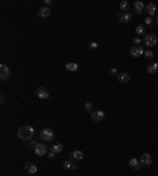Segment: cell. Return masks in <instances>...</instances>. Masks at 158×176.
I'll return each instance as SVG.
<instances>
[{"instance_id":"cell-1","label":"cell","mask_w":158,"mask_h":176,"mask_svg":"<svg viewBox=\"0 0 158 176\" xmlns=\"http://www.w3.org/2000/svg\"><path fill=\"white\" fill-rule=\"evenodd\" d=\"M33 134H35V129H33L32 126H21L18 129V138L24 140V142H30Z\"/></svg>"},{"instance_id":"cell-2","label":"cell","mask_w":158,"mask_h":176,"mask_svg":"<svg viewBox=\"0 0 158 176\" xmlns=\"http://www.w3.org/2000/svg\"><path fill=\"white\" fill-rule=\"evenodd\" d=\"M40 138H41V142H43V143H49V142H52V140L56 138V134H54L52 129L46 128V129H41Z\"/></svg>"},{"instance_id":"cell-3","label":"cell","mask_w":158,"mask_h":176,"mask_svg":"<svg viewBox=\"0 0 158 176\" xmlns=\"http://www.w3.org/2000/svg\"><path fill=\"white\" fill-rule=\"evenodd\" d=\"M142 41H144V44H146L147 47H153L158 43V36H156L155 33H147L146 36L142 38Z\"/></svg>"},{"instance_id":"cell-4","label":"cell","mask_w":158,"mask_h":176,"mask_svg":"<svg viewBox=\"0 0 158 176\" xmlns=\"http://www.w3.org/2000/svg\"><path fill=\"white\" fill-rule=\"evenodd\" d=\"M33 151H35V154H37V156H46V154L47 153H49L51 150H47V146H46V143H43V142H41V143H38L35 148H33Z\"/></svg>"},{"instance_id":"cell-5","label":"cell","mask_w":158,"mask_h":176,"mask_svg":"<svg viewBox=\"0 0 158 176\" xmlns=\"http://www.w3.org/2000/svg\"><path fill=\"white\" fill-rule=\"evenodd\" d=\"M139 162H141L142 167H150V165H152V156H150L149 153H142Z\"/></svg>"},{"instance_id":"cell-6","label":"cell","mask_w":158,"mask_h":176,"mask_svg":"<svg viewBox=\"0 0 158 176\" xmlns=\"http://www.w3.org/2000/svg\"><path fill=\"white\" fill-rule=\"evenodd\" d=\"M37 97L38 99H47L49 97V91H47V88H44V87H40V88H37Z\"/></svg>"},{"instance_id":"cell-7","label":"cell","mask_w":158,"mask_h":176,"mask_svg":"<svg viewBox=\"0 0 158 176\" xmlns=\"http://www.w3.org/2000/svg\"><path fill=\"white\" fill-rule=\"evenodd\" d=\"M90 118L93 119L95 123H100V121L105 119V112H103V110H95L93 113H90Z\"/></svg>"},{"instance_id":"cell-8","label":"cell","mask_w":158,"mask_h":176,"mask_svg":"<svg viewBox=\"0 0 158 176\" xmlns=\"http://www.w3.org/2000/svg\"><path fill=\"white\" fill-rule=\"evenodd\" d=\"M133 10H134V13L136 14H142L144 11H146V5H144L141 0H138V2H134L133 3Z\"/></svg>"},{"instance_id":"cell-9","label":"cell","mask_w":158,"mask_h":176,"mask_svg":"<svg viewBox=\"0 0 158 176\" xmlns=\"http://www.w3.org/2000/svg\"><path fill=\"white\" fill-rule=\"evenodd\" d=\"M82 157H84V154H82L81 150H74V151H71V154H70V159H71L73 162H79V160H82Z\"/></svg>"},{"instance_id":"cell-10","label":"cell","mask_w":158,"mask_h":176,"mask_svg":"<svg viewBox=\"0 0 158 176\" xmlns=\"http://www.w3.org/2000/svg\"><path fill=\"white\" fill-rule=\"evenodd\" d=\"M117 19H119V22H122V24H128L130 20H131V13H119Z\"/></svg>"},{"instance_id":"cell-11","label":"cell","mask_w":158,"mask_h":176,"mask_svg":"<svg viewBox=\"0 0 158 176\" xmlns=\"http://www.w3.org/2000/svg\"><path fill=\"white\" fill-rule=\"evenodd\" d=\"M142 54H144V49L141 46H133L130 49V55H131V57H141Z\"/></svg>"},{"instance_id":"cell-12","label":"cell","mask_w":158,"mask_h":176,"mask_svg":"<svg viewBox=\"0 0 158 176\" xmlns=\"http://www.w3.org/2000/svg\"><path fill=\"white\" fill-rule=\"evenodd\" d=\"M8 77H10V68L6 65H2V66H0V79L6 80Z\"/></svg>"},{"instance_id":"cell-13","label":"cell","mask_w":158,"mask_h":176,"mask_svg":"<svg viewBox=\"0 0 158 176\" xmlns=\"http://www.w3.org/2000/svg\"><path fill=\"white\" fill-rule=\"evenodd\" d=\"M38 16H40V17H49V16H51L49 6H41V8L38 10Z\"/></svg>"},{"instance_id":"cell-14","label":"cell","mask_w":158,"mask_h":176,"mask_svg":"<svg viewBox=\"0 0 158 176\" xmlns=\"http://www.w3.org/2000/svg\"><path fill=\"white\" fill-rule=\"evenodd\" d=\"M62 167L65 168V170H76V164H73V160H65V162H62Z\"/></svg>"},{"instance_id":"cell-15","label":"cell","mask_w":158,"mask_h":176,"mask_svg":"<svg viewBox=\"0 0 158 176\" xmlns=\"http://www.w3.org/2000/svg\"><path fill=\"white\" fill-rule=\"evenodd\" d=\"M117 80H119L120 83L130 82V74H128V73H119V74H117Z\"/></svg>"},{"instance_id":"cell-16","label":"cell","mask_w":158,"mask_h":176,"mask_svg":"<svg viewBox=\"0 0 158 176\" xmlns=\"http://www.w3.org/2000/svg\"><path fill=\"white\" fill-rule=\"evenodd\" d=\"M128 164H130V167H131V168H134L136 171H139L141 168H142L141 162H139V160H136V159H130V162H128Z\"/></svg>"},{"instance_id":"cell-17","label":"cell","mask_w":158,"mask_h":176,"mask_svg":"<svg viewBox=\"0 0 158 176\" xmlns=\"http://www.w3.org/2000/svg\"><path fill=\"white\" fill-rule=\"evenodd\" d=\"M147 73L149 74H156L158 73V63H149L147 65Z\"/></svg>"},{"instance_id":"cell-18","label":"cell","mask_w":158,"mask_h":176,"mask_svg":"<svg viewBox=\"0 0 158 176\" xmlns=\"http://www.w3.org/2000/svg\"><path fill=\"white\" fill-rule=\"evenodd\" d=\"M146 11L149 13V16H153L156 13V5L155 3H147L146 5Z\"/></svg>"},{"instance_id":"cell-19","label":"cell","mask_w":158,"mask_h":176,"mask_svg":"<svg viewBox=\"0 0 158 176\" xmlns=\"http://www.w3.org/2000/svg\"><path fill=\"white\" fill-rule=\"evenodd\" d=\"M25 170L29 171L30 174H35V173L38 171V167H37L35 164H30V162H29V164H25Z\"/></svg>"},{"instance_id":"cell-20","label":"cell","mask_w":158,"mask_h":176,"mask_svg":"<svg viewBox=\"0 0 158 176\" xmlns=\"http://www.w3.org/2000/svg\"><path fill=\"white\" fill-rule=\"evenodd\" d=\"M136 35H138V36H146V25L136 27Z\"/></svg>"},{"instance_id":"cell-21","label":"cell","mask_w":158,"mask_h":176,"mask_svg":"<svg viewBox=\"0 0 158 176\" xmlns=\"http://www.w3.org/2000/svg\"><path fill=\"white\" fill-rule=\"evenodd\" d=\"M51 151H52V153H56V154H59V153L63 151V145H62V143H56V145H54V146L51 148Z\"/></svg>"},{"instance_id":"cell-22","label":"cell","mask_w":158,"mask_h":176,"mask_svg":"<svg viewBox=\"0 0 158 176\" xmlns=\"http://www.w3.org/2000/svg\"><path fill=\"white\" fill-rule=\"evenodd\" d=\"M68 71H78L79 69V65L78 63H66V66H65Z\"/></svg>"},{"instance_id":"cell-23","label":"cell","mask_w":158,"mask_h":176,"mask_svg":"<svg viewBox=\"0 0 158 176\" xmlns=\"http://www.w3.org/2000/svg\"><path fill=\"white\" fill-rule=\"evenodd\" d=\"M120 10H122V13H128V10H130V3L128 2H120Z\"/></svg>"},{"instance_id":"cell-24","label":"cell","mask_w":158,"mask_h":176,"mask_svg":"<svg viewBox=\"0 0 158 176\" xmlns=\"http://www.w3.org/2000/svg\"><path fill=\"white\" fill-rule=\"evenodd\" d=\"M84 109H85V112L87 113H93V104L92 102H85V105H84Z\"/></svg>"},{"instance_id":"cell-25","label":"cell","mask_w":158,"mask_h":176,"mask_svg":"<svg viewBox=\"0 0 158 176\" xmlns=\"http://www.w3.org/2000/svg\"><path fill=\"white\" fill-rule=\"evenodd\" d=\"M144 24H146V25H152V24H153V19L150 17V16H147L146 20H144Z\"/></svg>"},{"instance_id":"cell-26","label":"cell","mask_w":158,"mask_h":176,"mask_svg":"<svg viewBox=\"0 0 158 176\" xmlns=\"http://www.w3.org/2000/svg\"><path fill=\"white\" fill-rule=\"evenodd\" d=\"M37 145H38V143L35 142V140H30V142H29V143H27V146H29V148H30V150H33V148H35Z\"/></svg>"},{"instance_id":"cell-27","label":"cell","mask_w":158,"mask_h":176,"mask_svg":"<svg viewBox=\"0 0 158 176\" xmlns=\"http://www.w3.org/2000/svg\"><path fill=\"white\" fill-rule=\"evenodd\" d=\"M144 55H146L147 58H153V52L152 51H144Z\"/></svg>"},{"instance_id":"cell-28","label":"cell","mask_w":158,"mask_h":176,"mask_svg":"<svg viewBox=\"0 0 158 176\" xmlns=\"http://www.w3.org/2000/svg\"><path fill=\"white\" fill-rule=\"evenodd\" d=\"M139 44H141V38L136 36V38H134V46H139Z\"/></svg>"},{"instance_id":"cell-29","label":"cell","mask_w":158,"mask_h":176,"mask_svg":"<svg viewBox=\"0 0 158 176\" xmlns=\"http://www.w3.org/2000/svg\"><path fill=\"white\" fill-rule=\"evenodd\" d=\"M47 156H49V159H54V157H56V153L49 151V153H47Z\"/></svg>"},{"instance_id":"cell-30","label":"cell","mask_w":158,"mask_h":176,"mask_svg":"<svg viewBox=\"0 0 158 176\" xmlns=\"http://www.w3.org/2000/svg\"><path fill=\"white\" fill-rule=\"evenodd\" d=\"M52 5V0H44V6H49Z\"/></svg>"},{"instance_id":"cell-31","label":"cell","mask_w":158,"mask_h":176,"mask_svg":"<svg viewBox=\"0 0 158 176\" xmlns=\"http://www.w3.org/2000/svg\"><path fill=\"white\" fill-rule=\"evenodd\" d=\"M97 47H98L97 43H92V44H90V49H97Z\"/></svg>"},{"instance_id":"cell-32","label":"cell","mask_w":158,"mask_h":176,"mask_svg":"<svg viewBox=\"0 0 158 176\" xmlns=\"http://www.w3.org/2000/svg\"><path fill=\"white\" fill-rule=\"evenodd\" d=\"M111 74H119V73H117V69L115 68H111Z\"/></svg>"},{"instance_id":"cell-33","label":"cell","mask_w":158,"mask_h":176,"mask_svg":"<svg viewBox=\"0 0 158 176\" xmlns=\"http://www.w3.org/2000/svg\"><path fill=\"white\" fill-rule=\"evenodd\" d=\"M155 24H156V25H158V16H156V17H155Z\"/></svg>"}]
</instances>
